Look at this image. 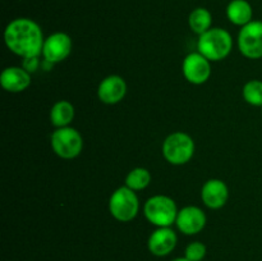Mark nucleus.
I'll use <instances>...</instances> for the list:
<instances>
[{"mask_svg":"<svg viewBox=\"0 0 262 261\" xmlns=\"http://www.w3.org/2000/svg\"><path fill=\"white\" fill-rule=\"evenodd\" d=\"M238 49L248 59L262 58V20H251L241 27L238 33Z\"/></svg>","mask_w":262,"mask_h":261,"instance_id":"0eeeda50","label":"nucleus"},{"mask_svg":"<svg viewBox=\"0 0 262 261\" xmlns=\"http://www.w3.org/2000/svg\"><path fill=\"white\" fill-rule=\"evenodd\" d=\"M243 99L252 106H262V81L251 79L243 86Z\"/></svg>","mask_w":262,"mask_h":261,"instance_id":"6ab92c4d","label":"nucleus"},{"mask_svg":"<svg viewBox=\"0 0 262 261\" xmlns=\"http://www.w3.org/2000/svg\"><path fill=\"white\" fill-rule=\"evenodd\" d=\"M197 49L210 61H220L227 58L233 49L232 35L220 27H211L200 35Z\"/></svg>","mask_w":262,"mask_h":261,"instance_id":"f03ea898","label":"nucleus"},{"mask_svg":"<svg viewBox=\"0 0 262 261\" xmlns=\"http://www.w3.org/2000/svg\"><path fill=\"white\" fill-rule=\"evenodd\" d=\"M109 211L118 222L127 223L135 219L140 211V201L136 191L127 186L115 189L109 200Z\"/></svg>","mask_w":262,"mask_h":261,"instance_id":"20e7f679","label":"nucleus"},{"mask_svg":"<svg viewBox=\"0 0 262 261\" xmlns=\"http://www.w3.org/2000/svg\"><path fill=\"white\" fill-rule=\"evenodd\" d=\"M54 153L61 159H74L83 148V138L81 133L72 127L56 128L50 138Z\"/></svg>","mask_w":262,"mask_h":261,"instance_id":"423d86ee","label":"nucleus"},{"mask_svg":"<svg viewBox=\"0 0 262 261\" xmlns=\"http://www.w3.org/2000/svg\"><path fill=\"white\" fill-rule=\"evenodd\" d=\"M4 41L12 53L25 59L42 54L45 38L37 22L22 17L8 23L4 31Z\"/></svg>","mask_w":262,"mask_h":261,"instance_id":"f257e3e1","label":"nucleus"},{"mask_svg":"<svg viewBox=\"0 0 262 261\" xmlns=\"http://www.w3.org/2000/svg\"><path fill=\"white\" fill-rule=\"evenodd\" d=\"M206 256V246L202 242H192L187 246L184 257L189 261H202Z\"/></svg>","mask_w":262,"mask_h":261,"instance_id":"aec40b11","label":"nucleus"},{"mask_svg":"<svg viewBox=\"0 0 262 261\" xmlns=\"http://www.w3.org/2000/svg\"><path fill=\"white\" fill-rule=\"evenodd\" d=\"M261 113H262V106H261Z\"/></svg>","mask_w":262,"mask_h":261,"instance_id":"5701e85b","label":"nucleus"},{"mask_svg":"<svg viewBox=\"0 0 262 261\" xmlns=\"http://www.w3.org/2000/svg\"><path fill=\"white\" fill-rule=\"evenodd\" d=\"M227 17L233 25L243 27L247 23H250L253 17V9L252 5L247 2V0H232L229 4L227 5Z\"/></svg>","mask_w":262,"mask_h":261,"instance_id":"2eb2a0df","label":"nucleus"},{"mask_svg":"<svg viewBox=\"0 0 262 261\" xmlns=\"http://www.w3.org/2000/svg\"><path fill=\"white\" fill-rule=\"evenodd\" d=\"M206 220L204 210L197 206H186L178 211L176 224L182 233L193 235L204 229Z\"/></svg>","mask_w":262,"mask_h":261,"instance_id":"9d476101","label":"nucleus"},{"mask_svg":"<svg viewBox=\"0 0 262 261\" xmlns=\"http://www.w3.org/2000/svg\"><path fill=\"white\" fill-rule=\"evenodd\" d=\"M229 197V189L222 179H209L201 191L202 202L209 209H220L224 206Z\"/></svg>","mask_w":262,"mask_h":261,"instance_id":"ddd939ff","label":"nucleus"},{"mask_svg":"<svg viewBox=\"0 0 262 261\" xmlns=\"http://www.w3.org/2000/svg\"><path fill=\"white\" fill-rule=\"evenodd\" d=\"M127 94V83L124 79L117 74L107 76L100 82L97 87V96L104 104L114 105L122 101Z\"/></svg>","mask_w":262,"mask_h":261,"instance_id":"9b49d317","label":"nucleus"},{"mask_svg":"<svg viewBox=\"0 0 262 261\" xmlns=\"http://www.w3.org/2000/svg\"><path fill=\"white\" fill-rule=\"evenodd\" d=\"M151 174L146 168H135L125 177V186L133 191L145 189L150 184Z\"/></svg>","mask_w":262,"mask_h":261,"instance_id":"a211bd4d","label":"nucleus"},{"mask_svg":"<svg viewBox=\"0 0 262 261\" xmlns=\"http://www.w3.org/2000/svg\"><path fill=\"white\" fill-rule=\"evenodd\" d=\"M72 53V38L66 32H55L45 38L42 48L43 60L51 64L63 61Z\"/></svg>","mask_w":262,"mask_h":261,"instance_id":"6e6552de","label":"nucleus"},{"mask_svg":"<svg viewBox=\"0 0 262 261\" xmlns=\"http://www.w3.org/2000/svg\"><path fill=\"white\" fill-rule=\"evenodd\" d=\"M188 25L192 32L197 35H202L211 28L212 15L209 9L204 7H199L189 13Z\"/></svg>","mask_w":262,"mask_h":261,"instance_id":"f3484780","label":"nucleus"},{"mask_svg":"<svg viewBox=\"0 0 262 261\" xmlns=\"http://www.w3.org/2000/svg\"><path fill=\"white\" fill-rule=\"evenodd\" d=\"M74 118V106L67 100L55 102L50 110V122L55 128L69 127Z\"/></svg>","mask_w":262,"mask_h":261,"instance_id":"dca6fc26","label":"nucleus"},{"mask_svg":"<svg viewBox=\"0 0 262 261\" xmlns=\"http://www.w3.org/2000/svg\"><path fill=\"white\" fill-rule=\"evenodd\" d=\"M194 154V141L184 132H174L163 143V155L171 165L187 164Z\"/></svg>","mask_w":262,"mask_h":261,"instance_id":"39448f33","label":"nucleus"},{"mask_svg":"<svg viewBox=\"0 0 262 261\" xmlns=\"http://www.w3.org/2000/svg\"><path fill=\"white\" fill-rule=\"evenodd\" d=\"M0 84L8 92H22L31 84V73L23 67H8L0 74Z\"/></svg>","mask_w":262,"mask_h":261,"instance_id":"4468645a","label":"nucleus"},{"mask_svg":"<svg viewBox=\"0 0 262 261\" xmlns=\"http://www.w3.org/2000/svg\"><path fill=\"white\" fill-rule=\"evenodd\" d=\"M184 77L192 84H202L207 82L211 76L210 60L205 58L201 53H191L184 58L182 66Z\"/></svg>","mask_w":262,"mask_h":261,"instance_id":"1a4fd4ad","label":"nucleus"},{"mask_svg":"<svg viewBox=\"0 0 262 261\" xmlns=\"http://www.w3.org/2000/svg\"><path fill=\"white\" fill-rule=\"evenodd\" d=\"M177 242H178L177 233L170 227L158 228L151 233L148 238V251L158 257H163L169 255L176 248Z\"/></svg>","mask_w":262,"mask_h":261,"instance_id":"f8f14e48","label":"nucleus"},{"mask_svg":"<svg viewBox=\"0 0 262 261\" xmlns=\"http://www.w3.org/2000/svg\"><path fill=\"white\" fill-rule=\"evenodd\" d=\"M178 211L174 200L165 194L150 197L143 206L146 219L158 228L171 227L176 223Z\"/></svg>","mask_w":262,"mask_h":261,"instance_id":"7ed1b4c3","label":"nucleus"},{"mask_svg":"<svg viewBox=\"0 0 262 261\" xmlns=\"http://www.w3.org/2000/svg\"><path fill=\"white\" fill-rule=\"evenodd\" d=\"M38 66H40V60L38 56H31V58L23 59V68L28 72V73H35L37 71Z\"/></svg>","mask_w":262,"mask_h":261,"instance_id":"412c9836","label":"nucleus"},{"mask_svg":"<svg viewBox=\"0 0 262 261\" xmlns=\"http://www.w3.org/2000/svg\"><path fill=\"white\" fill-rule=\"evenodd\" d=\"M171 261H189V260H187L186 257H177V258H174V260H171Z\"/></svg>","mask_w":262,"mask_h":261,"instance_id":"4be33fe9","label":"nucleus"}]
</instances>
